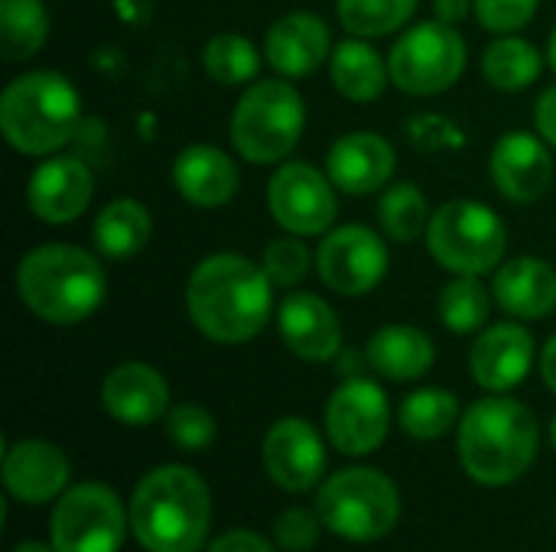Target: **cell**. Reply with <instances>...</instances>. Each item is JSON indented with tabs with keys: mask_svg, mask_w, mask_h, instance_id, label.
Returning a JSON list of instances; mask_svg holds the SVG:
<instances>
[{
	"mask_svg": "<svg viewBox=\"0 0 556 552\" xmlns=\"http://www.w3.org/2000/svg\"><path fill=\"white\" fill-rule=\"evenodd\" d=\"M433 218L430 198L424 195L420 185L414 182H394L381 192L378 202V221H381V234L394 244H410L420 234H427Z\"/></svg>",
	"mask_w": 556,
	"mask_h": 552,
	"instance_id": "obj_30",
	"label": "cell"
},
{
	"mask_svg": "<svg viewBox=\"0 0 556 552\" xmlns=\"http://www.w3.org/2000/svg\"><path fill=\"white\" fill-rule=\"evenodd\" d=\"M456 449L463 472L472 482L505 488L534 465L541 449V423L528 403L492 394L463 413Z\"/></svg>",
	"mask_w": 556,
	"mask_h": 552,
	"instance_id": "obj_3",
	"label": "cell"
},
{
	"mask_svg": "<svg viewBox=\"0 0 556 552\" xmlns=\"http://www.w3.org/2000/svg\"><path fill=\"white\" fill-rule=\"evenodd\" d=\"M20 303L49 325H78L108 299V273L101 254L78 244L52 241L26 251L16 264Z\"/></svg>",
	"mask_w": 556,
	"mask_h": 552,
	"instance_id": "obj_2",
	"label": "cell"
},
{
	"mask_svg": "<svg viewBox=\"0 0 556 552\" xmlns=\"http://www.w3.org/2000/svg\"><path fill=\"white\" fill-rule=\"evenodd\" d=\"M420 0H336L339 23L349 36L381 39L410 26Z\"/></svg>",
	"mask_w": 556,
	"mask_h": 552,
	"instance_id": "obj_34",
	"label": "cell"
},
{
	"mask_svg": "<svg viewBox=\"0 0 556 552\" xmlns=\"http://www.w3.org/2000/svg\"><path fill=\"white\" fill-rule=\"evenodd\" d=\"M274 319H277V332L283 345L300 361L326 364L342 351V322L336 309L316 293H306V290L287 293Z\"/></svg>",
	"mask_w": 556,
	"mask_h": 552,
	"instance_id": "obj_18",
	"label": "cell"
},
{
	"mask_svg": "<svg viewBox=\"0 0 556 552\" xmlns=\"http://www.w3.org/2000/svg\"><path fill=\"white\" fill-rule=\"evenodd\" d=\"M466 62H469V46L463 33L437 16L407 26L388 55L391 85L417 98H433L450 91L463 78Z\"/></svg>",
	"mask_w": 556,
	"mask_h": 552,
	"instance_id": "obj_9",
	"label": "cell"
},
{
	"mask_svg": "<svg viewBox=\"0 0 556 552\" xmlns=\"http://www.w3.org/2000/svg\"><path fill=\"white\" fill-rule=\"evenodd\" d=\"M495 303L518 322H541L556 309V267L544 257H515L495 270Z\"/></svg>",
	"mask_w": 556,
	"mask_h": 552,
	"instance_id": "obj_24",
	"label": "cell"
},
{
	"mask_svg": "<svg viewBox=\"0 0 556 552\" xmlns=\"http://www.w3.org/2000/svg\"><path fill=\"white\" fill-rule=\"evenodd\" d=\"M81 124L78 88L52 68L16 75L0 94V133L23 156L59 153Z\"/></svg>",
	"mask_w": 556,
	"mask_h": 552,
	"instance_id": "obj_5",
	"label": "cell"
},
{
	"mask_svg": "<svg viewBox=\"0 0 556 552\" xmlns=\"http://www.w3.org/2000/svg\"><path fill=\"white\" fill-rule=\"evenodd\" d=\"M68 475L65 452L46 439H23L3 452V488L23 504H46L65 495Z\"/></svg>",
	"mask_w": 556,
	"mask_h": 552,
	"instance_id": "obj_22",
	"label": "cell"
},
{
	"mask_svg": "<svg viewBox=\"0 0 556 552\" xmlns=\"http://www.w3.org/2000/svg\"><path fill=\"white\" fill-rule=\"evenodd\" d=\"M469 13H476V0H433V16L450 26H459Z\"/></svg>",
	"mask_w": 556,
	"mask_h": 552,
	"instance_id": "obj_41",
	"label": "cell"
},
{
	"mask_svg": "<svg viewBox=\"0 0 556 552\" xmlns=\"http://www.w3.org/2000/svg\"><path fill=\"white\" fill-rule=\"evenodd\" d=\"M397 169V153L391 140L375 130H352L339 137L326 153V172L345 195H375L388 189Z\"/></svg>",
	"mask_w": 556,
	"mask_h": 552,
	"instance_id": "obj_20",
	"label": "cell"
},
{
	"mask_svg": "<svg viewBox=\"0 0 556 552\" xmlns=\"http://www.w3.org/2000/svg\"><path fill=\"white\" fill-rule=\"evenodd\" d=\"M261 267H264V273L270 277V283L277 290H293V286H300L306 280V273L313 267V251L303 244V238L283 234V238H274L264 247Z\"/></svg>",
	"mask_w": 556,
	"mask_h": 552,
	"instance_id": "obj_35",
	"label": "cell"
},
{
	"mask_svg": "<svg viewBox=\"0 0 556 552\" xmlns=\"http://www.w3.org/2000/svg\"><path fill=\"white\" fill-rule=\"evenodd\" d=\"M274 290L277 286L261 264L235 251H218L192 267L186 309L208 342L244 345L267 329L274 316Z\"/></svg>",
	"mask_w": 556,
	"mask_h": 552,
	"instance_id": "obj_1",
	"label": "cell"
},
{
	"mask_svg": "<svg viewBox=\"0 0 556 552\" xmlns=\"http://www.w3.org/2000/svg\"><path fill=\"white\" fill-rule=\"evenodd\" d=\"M94 198V176L85 159L52 153L33 169L26 182V205L42 224L78 221Z\"/></svg>",
	"mask_w": 556,
	"mask_h": 552,
	"instance_id": "obj_15",
	"label": "cell"
},
{
	"mask_svg": "<svg viewBox=\"0 0 556 552\" xmlns=\"http://www.w3.org/2000/svg\"><path fill=\"white\" fill-rule=\"evenodd\" d=\"M101 407L124 426H150L169 413V384L156 368L124 361L101 381Z\"/></svg>",
	"mask_w": 556,
	"mask_h": 552,
	"instance_id": "obj_21",
	"label": "cell"
},
{
	"mask_svg": "<svg viewBox=\"0 0 556 552\" xmlns=\"http://www.w3.org/2000/svg\"><path fill=\"white\" fill-rule=\"evenodd\" d=\"M534 130L556 150V85L544 88L538 104H534Z\"/></svg>",
	"mask_w": 556,
	"mask_h": 552,
	"instance_id": "obj_39",
	"label": "cell"
},
{
	"mask_svg": "<svg viewBox=\"0 0 556 552\" xmlns=\"http://www.w3.org/2000/svg\"><path fill=\"white\" fill-rule=\"evenodd\" d=\"M127 508L101 482L68 488L52 517L49 537L55 552H117L127 537Z\"/></svg>",
	"mask_w": 556,
	"mask_h": 552,
	"instance_id": "obj_10",
	"label": "cell"
},
{
	"mask_svg": "<svg viewBox=\"0 0 556 552\" xmlns=\"http://www.w3.org/2000/svg\"><path fill=\"white\" fill-rule=\"evenodd\" d=\"M267 208L287 234L319 238L332 231L339 215L336 182L313 163L283 159L267 182Z\"/></svg>",
	"mask_w": 556,
	"mask_h": 552,
	"instance_id": "obj_11",
	"label": "cell"
},
{
	"mask_svg": "<svg viewBox=\"0 0 556 552\" xmlns=\"http://www.w3.org/2000/svg\"><path fill=\"white\" fill-rule=\"evenodd\" d=\"M202 68L222 88H241L257 81L261 49L241 33H215L202 46Z\"/></svg>",
	"mask_w": 556,
	"mask_h": 552,
	"instance_id": "obj_31",
	"label": "cell"
},
{
	"mask_svg": "<svg viewBox=\"0 0 556 552\" xmlns=\"http://www.w3.org/2000/svg\"><path fill=\"white\" fill-rule=\"evenodd\" d=\"M332 33L319 13L290 10L267 26L264 59L280 78H306L332 55Z\"/></svg>",
	"mask_w": 556,
	"mask_h": 552,
	"instance_id": "obj_19",
	"label": "cell"
},
{
	"mask_svg": "<svg viewBox=\"0 0 556 552\" xmlns=\"http://www.w3.org/2000/svg\"><path fill=\"white\" fill-rule=\"evenodd\" d=\"M13 552H55V547H46V543H36V540H26L20 547H13Z\"/></svg>",
	"mask_w": 556,
	"mask_h": 552,
	"instance_id": "obj_43",
	"label": "cell"
},
{
	"mask_svg": "<svg viewBox=\"0 0 556 552\" xmlns=\"http://www.w3.org/2000/svg\"><path fill=\"white\" fill-rule=\"evenodd\" d=\"M212 527V495L186 465L153 468L134 491L130 530L147 552H199Z\"/></svg>",
	"mask_w": 556,
	"mask_h": 552,
	"instance_id": "obj_4",
	"label": "cell"
},
{
	"mask_svg": "<svg viewBox=\"0 0 556 552\" xmlns=\"http://www.w3.org/2000/svg\"><path fill=\"white\" fill-rule=\"evenodd\" d=\"M303 127H306L303 94L290 78L277 75L244 85L228 120V137L241 159L254 166H277L296 150Z\"/></svg>",
	"mask_w": 556,
	"mask_h": 552,
	"instance_id": "obj_6",
	"label": "cell"
},
{
	"mask_svg": "<svg viewBox=\"0 0 556 552\" xmlns=\"http://www.w3.org/2000/svg\"><path fill=\"white\" fill-rule=\"evenodd\" d=\"M150 238H153V215L137 198L108 202L91 224L94 251L104 260H130L150 244Z\"/></svg>",
	"mask_w": 556,
	"mask_h": 552,
	"instance_id": "obj_27",
	"label": "cell"
},
{
	"mask_svg": "<svg viewBox=\"0 0 556 552\" xmlns=\"http://www.w3.org/2000/svg\"><path fill=\"white\" fill-rule=\"evenodd\" d=\"M319 527H326L323 517H319V511L313 514V511H306V508H290V511H283V514L277 517L274 537H277V543H280L283 550L306 552L319 543Z\"/></svg>",
	"mask_w": 556,
	"mask_h": 552,
	"instance_id": "obj_38",
	"label": "cell"
},
{
	"mask_svg": "<svg viewBox=\"0 0 556 552\" xmlns=\"http://www.w3.org/2000/svg\"><path fill=\"white\" fill-rule=\"evenodd\" d=\"M547 65V52H541L534 42H528L518 33L495 36L489 49L482 52V75L498 91H525L531 88Z\"/></svg>",
	"mask_w": 556,
	"mask_h": 552,
	"instance_id": "obj_28",
	"label": "cell"
},
{
	"mask_svg": "<svg viewBox=\"0 0 556 552\" xmlns=\"http://www.w3.org/2000/svg\"><path fill=\"white\" fill-rule=\"evenodd\" d=\"M365 358L375 368V374L407 384L430 374L437 361V345L417 325H384L368 338Z\"/></svg>",
	"mask_w": 556,
	"mask_h": 552,
	"instance_id": "obj_25",
	"label": "cell"
},
{
	"mask_svg": "<svg viewBox=\"0 0 556 552\" xmlns=\"http://www.w3.org/2000/svg\"><path fill=\"white\" fill-rule=\"evenodd\" d=\"M489 176L508 202H518V205L541 202L554 182L551 143L531 130L502 133L489 156Z\"/></svg>",
	"mask_w": 556,
	"mask_h": 552,
	"instance_id": "obj_14",
	"label": "cell"
},
{
	"mask_svg": "<svg viewBox=\"0 0 556 552\" xmlns=\"http://www.w3.org/2000/svg\"><path fill=\"white\" fill-rule=\"evenodd\" d=\"M551 442H554V449H556V416H554V423H551Z\"/></svg>",
	"mask_w": 556,
	"mask_h": 552,
	"instance_id": "obj_45",
	"label": "cell"
},
{
	"mask_svg": "<svg viewBox=\"0 0 556 552\" xmlns=\"http://www.w3.org/2000/svg\"><path fill=\"white\" fill-rule=\"evenodd\" d=\"M166 436L176 449L199 452L215 439V416L199 403H179L166 413Z\"/></svg>",
	"mask_w": 556,
	"mask_h": 552,
	"instance_id": "obj_36",
	"label": "cell"
},
{
	"mask_svg": "<svg viewBox=\"0 0 556 552\" xmlns=\"http://www.w3.org/2000/svg\"><path fill=\"white\" fill-rule=\"evenodd\" d=\"M547 65L554 68L556 75V26L551 29V39H547Z\"/></svg>",
	"mask_w": 556,
	"mask_h": 552,
	"instance_id": "obj_44",
	"label": "cell"
},
{
	"mask_svg": "<svg viewBox=\"0 0 556 552\" xmlns=\"http://www.w3.org/2000/svg\"><path fill=\"white\" fill-rule=\"evenodd\" d=\"M538 7L541 0H476V16L482 29L495 36H508V33L525 29L534 20Z\"/></svg>",
	"mask_w": 556,
	"mask_h": 552,
	"instance_id": "obj_37",
	"label": "cell"
},
{
	"mask_svg": "<svg viewBox=\"0 0 556 552\" xmlns=\"http://www.w3.org/2000/svg\"><path fill=\"white\" fill-rule=\"evenodd\" d=\"M316 511L326 530L336 537L352 543H375L394 530L401 517V495L384 472L352 465L336 472L319 488Z\"/></svg>",
	"mask_w": 556,
	"mask_h": 552,
	"instance_id": "obj_8",
	"label": "cell"
},
{
	"mask_svg": "<svg viewBox=\"0 0 556 552\" xmlns=\"http://www.w3.org/2000/svg\"><path fill=\"white\" fill-rule=\"evenodd\" d=\"M541 377H544V384L556 394V335L544 345V351H541Z\"/></svg>",
	"mask_w": 556,
	"mask_h": 552,
	"instance_id": "obj_42",
	"label": "cell"
},
{
	"mask_svg": "<svg viewBox=\"0 0 556 552\" xmlns=\"http://www.w3.org/2000/svg\"><path fill=\"white\" fill-rule=\"evenodd\" d=\"M397 420H401V429L410 439H420V442L440 439L463 420L459 416V397L453 390H443V387L414 390V394L404 397V403L397 410Z\"/></svg>",
	"mask_w": 556,
	"mask_h": 552,
	"instance_id": "obj_32",
	"label": "cell"
},
{
	"mask_svg": "<svg viewBox=\"0 0 556 552\" xmlns=\"http://www.w3.org/2000/svg\"><path fill=\"white\" fill-rule=\"evenodd\" d=\"M49 39V10L42 0H0V55L3 62L33 59Z\"/></svg>",
	"mask_w": 556,
	"mask_h": 552,
	"instance_id": "obj_29",
	"label": "cell"
},
{
	"mask_svg": "<svg viewBox=\"0 0 556 552\" xmlns=\"http://www.w3.org/2000/svg\"><path fill=\"white\" fill-rule=\"evenodd\" d=\"M241 185V172L235 159L212 146L192 143L173 159V189L195 208H225Z\"/></svg>",
	"mask_w": 556,
	"mask_h": 552,
	"instance_id": "obj_23",
	"label": "cell"
},
{
	"mask_svg": "<svg viewBox=\"0 0 556 552\" xmlns=\"http://www.w3.org/2000/svg\"><path fill=\"white\" fill-rule=\"evenodd\" d=\"M261 455L270 482L290 495L313 491V485H319L326 472V446L313 429V423L300 416L277 420L264 436Z\"/></svg>",
	"mask_w": 556,
	"mask_h": 552,
	"instance_id": "obj_16",
	"label": "cell"
},
{
	"mask_svg": "<svg viewBox=\"0 0 556 552\" xmlns=\"http://www.w3.org/2000/svg\"><path fill=\"white\" fill-rule=\"evenodd\" d=\"M492 303H495V293L492 286L482 283V277H456L443 286L437 312H440V322L453 335H472L489 325Z\"/></svg>",
	"mask_w": 556,
	"mask_h": 552,
	"instance_id": "obj_33",
	"label": "cell"
},
{
	"mask_svg": "<svg viewBox=\"0 0 556 552\" xmlns=\"http://www.w3.org/2000/svg\"><path fill=\"white\" fill-rule=\"evenodd\" d=\"M430 257L456 277H485L505 264L508 228L495 208L476 198L440 205L427 228Z\"/></svg>",
	"mask_w": 556,
	"mask_h": 552,
	"instance_id": "obj_7",
	"label": "cell"
},
{
	"mask_svg": "<svg viewBox=\"0 0 556 552\" xmlns=\"http://www.w3.org/2000/svg\"><path fill=\"white\" fill-rule=\"evenodd\" d=\"M319 280L339 296H368L388 277V241L368 224H339L316 247Z\"/></svg>",
	"mask_w": 556,
	"mask_h": 552,
	"instance_id": "obj_12",
	"label": "cell"
},
{
	"mask_svg": "<svg viewBox=\"0 0 556 552\" xmlns=\"http://www.w3.org/2000/svg\"><path fill=\"white\" fill-rule=\"evenodd\" d=\"M208 552H274V547L254 530H231V534L218 537L208 547Z\"/></svg>",
	"mask_w": 556,
	"mask_h": 552,
	"instance_id": "obj_40",
	"label": "cell"
},
{
	"mask_svg": "<svg viewBox=\"0 0 556 552\" xmlns=\"http://www.w3.org/2000/svg\"><path fill=\"white\" fill-rule=\"evenodd\" d=\"M391 429L388 394L365 377H349L326 403V433L342 455H371Z\"/></svg>",
	"mask_w": 556,
	"mask_h": 552,
	"instance_id": "obj_13",
	"label": "cell"
},
{
	"mask_svg": "<svg viewBox=\"0 0 556 552\" xmlns=\"http://www.w3.org/2000/svg\"><path fill=\"white\" fill-rule=\"evenodd\" d=\"M534 358H538L534 335L518 319H511L479 332V338L469 348V371L482 390L508 394L528 381Z\"/></svg>",
	"mask_w": 556,
	"mask_h": 552,
	"instance_id": "obj_17",
	"label": "cell"
},
{
	"mask_svg": "<svg viewBox=\"0 0 556 552\" xmlns=\"http://www.w3.org/2000/svg\"><path fill=\"white\" fill-rule=\"evenodd\" d=\"M329 81L345 101L371 104L391 85V65L368 39L349 36L329 55Z\"/></svg>",
	"mask_w": 556,
	"mask_h": 552,
	"instance_id": "obj_26",
	"label": "cell"
}]
</instances>
